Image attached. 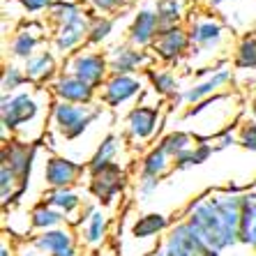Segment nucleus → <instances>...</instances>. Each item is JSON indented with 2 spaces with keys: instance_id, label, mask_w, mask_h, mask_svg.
Masks as SVG:
<instances>
[{
  "instance_id": "1",
  "label": "nucleus",
  "mask_w": 256,
  "mask_h": 256,
  "mask_svg": "<svg viewBox=\"0 0 256 256\" xmlns=\"http://www.w3.org/2000/svg\"><path fill=\"white\" fill-rule=\"evenodd\" d=\"M185 222L210 250H228L240 242L242 194L231 190L210 192L187 208Z\"/></svg>"
},
{
  "instance_id": "2",
  "label": "nucleus",
  "mask_w": 256,
  "mask_h": 256,
  "mask_svg": "<svg viewBox=\"0 0 256 256\" xmlns=\"http://www.w3.org/2000/svg\"><path fill=\"white\" fill-rule=\"evenodd\" d=\"M54 102L56 100L51 90L42 86L18 90L14 95H2V102H0L2 136L7 138V132H10L12 138L37 143V138L44 134V125L48 122Z\"/></svg>"
},
{
  "instance_id": "3",
  "label": "nucleus",
  "mask_w": 256,
  "mask_h": 256,
  "mask_svg": "<svg viewBox=\"0 0 256 256\" xmlns=\"http://www.w3.org/2000/svg\"><path fill=\"white\" fill-rule=\"evenodd\" d=\"M102 118V106H78L67 102H54L48 114V127L58 134L62 141H76L95 125V120Z\"/></svg>"
},
{
  "instance_id": "4",
  "label": "nucleus",
  "mask_w": 256,
  "mask_h": 256,
  "mask_svg": "<svg viewBox=\"0 0 256 256\" xmlns=\"http://www.w3.org/2000/svg\"><path fill=\"white\" fill-rule=\"evenodd\" d=\"M62 72L72 74V76L81 78L95 90H100L106 84V78L111 76V67H108V56L104 51L84 46L76 54H72L70 58L62 60Z\"/></svg>"
},
{
  "instance_id": "5",
  "label": "nucleus",
  "mask_w": 256,
  "mask_h": 256,
  "mask_svg": "<svg viewBox=\"0 0 256 256\" xmlns=\"http://www.w3.org/2000/svg\"><path fill=\"white\" fill-rule=\"evenodd\" d=\"M127 182H130V173L118 162L97 173H90L88 192L100 206H114L118 196H122V192L127 190Z\"/></svg>"
},
{
  "instance_id": "6",
  "label": "nucleus",
  "mask_w": 256,
  "mask_h": 256,
  "mask_svg": "<svg viewBox=\"0 0 256 256\" xmlns=\"http://www.w3.org/2000/svg\"><path fill=\"white\" fill-rule=\"evenodd\" d=\"M160 252L162 256H220V252L210 250L208 244L192 231V226L185 220L168 228Z\"/></svg>"
},
{
  "instance_id": "7",
  "label": "nucleus",
  "mask_w": 256,
  "mask_h": 256,
  "mask_svg": "<svg viewBox=\"0 0 256 256\" xmlns=\"http://www.w3.org/2000/svg\"><path fill=\"white\" fill-rule=\"evenodd\" d=\"M37 150L40 146L30 141H21V138H10L7 143H2V152H0V164H5L10 171L14 173L24 187V192L30 185V173L35 166Z\"/></svg>"
},
{
  "instance_id": "8",
  "label": "nucleus",
  "mask_w": 256,
  "mask_h": 256,
  "mask_svg": "<svg viewBox=\"0 0 256 256\" xmlns=\"http://www.w3.org/2000/svg\"><path fill=\"white\" fill-rule=\"evenodd\" d=\"M108 56V67L111 74H130L136 76L138 72H148L150 67H155V56L148 48H138L127 44H116L106 51Z\"/></svg>"
},
{
  "instance_id": "9",
  "label": "nucleus",
  "mask_w": 256,
  "mask_h": 256,
  "mask_svg": "<svg viewBox=\"0 0 256 256\" xmlns=\"http://www.w3.org/2000/svg\"><path fill=\"white\" fill-rule=\"evenodd\" d=\"M192 40H190V30L185 26H173V28L162 30L157 35L155 44H152V56L155 60L164 62V65H178L180 60L190 54Z\"/></svg>"
},
{
  "instance_id": "10",
  "label": "nucleus",
  "mask_w": 256,
  "mask_h": 256,
  "mask_svg": "<svg viewBox=\"0 0 256 256\" xmlns=\"http://www.w3.org/2000/svg\"><path fill=\"white\" fill-rule=\"evenodd\" d=\"M162 127V106L157 104H138L130 108L125 116V134L136 143H146L155 138Z\"/></svg>"
},
{
  "instance_id": "11",
  "label": "nucleus",
  "mask_w": 256,
  "mask_h": 256,
  "mask_svg": "<svg viewBox=\"0 0 256 256\" xmlns=\"http://www.w3.org/2000/svg\"><path fill=\"white\" fill-rule=\"evenodd\" d=\"M231 81H233V70H231V67L217 65L212 74L198 78L196 84H192L190 88L182 90L178 100L185 102V104H190V106H196V104L210 100V97L222 95V92L231 86Z\"/></svg>"
},
{
  "instance_id": "12",
  "label": "nucleus",
  "mask_w": 256,
  "mask_h": 256,
  "mask_svg": "<svg viewBox=\"0 0 256 256\" xmlns=\"http://www.w3.org/2000/svg\"><path fill=\"white\" fill-rule=\"evenodd\" d=\"M44 42H46V26L40 24V21H28V24H21L14 30L7 54L16 62H26L40 51Z\"/></svg>"
},
{
  "instance_id": "13",
  "label": "nucleus",
  "mask_w": 256,
  "mask_h": 256,
  "mask_svg": "<svg viewBox=\"0 0 256 256\" xmlns=\"http://www.w3.org/2000/svg\"><path fill=\"white\" fill-rule=\"evenodd\" d=\"M143 95V78L130 74H111L100 88V102L108 108H120L127 102Z\"/></svg>"
},
{
  "instance_id": "14",
  "label": "nucleus",
  "mask_w": 256,
  "mask_h": 256,
  "mask_svg": "<svg viewBox=\"0 0 256 256\" xmlns=\"http://www.w3.org/2000/svg\"><path fill=\"white\" fill-rule=\"evenodd\" d=\"M74 228L78 231L81 242L88 247H100L104 244L108 236V214L100 203H86V208L81 210Z\"/></svg>"
},
{
  "instance_id": "15",
  "label": "nucleus",
  "mask_w": 256,
  "mask_h": 256,
  "mask_svg": "<svg viewBox=\"0 0 256 256\" xmlns=\"http://www.w3.org/2000/svg\"><path fill=\"white\" fill-rule=\"evenodd\" d=\"M88 168L65 155H48L44 162V185L48 190H67L78 182Z\"/></svg>"
},
{
  "instance_id": "16",
  "label": "nucleus",
  "mask_w": 256,
  "mask_h": 256,
  "mask_svg": "<svg viewBox=\"0 0 256 256\" xmlns=\"http://www.w3.org/2000/svg\"><path fill=\"white\" fill-rule=\"evenodd\" d=\"M48 90H51L56 102H67V104H78V106H92L95 100L100 97V92L92 86L72 76L67 72H60L58 78L48 86Z\"/></svg>"
},
{
  "instance_id": "17",
  "label": "nucleus",
  "mask_w": 256,
  "mask_h": 256,
  "mask_svg": "<svg viewBox=\"0 0 256 256\" xmlns=\"http://www.w3.org/2000/svg\"><path fill=\"white\" fill-rule=\"evenodd\" d=\"M30 244L42 256H78L76 233L72 226H60L32 236Z\"/></svg>"
},
{
  "instance_id": "18",
  "label": "nucleus",
  "mask_w": 256,
  "mask_h": 256,
  "mask_svg": "<svg viewBox=\"0 0 256 256\" xmlns=\"http://www.w3.org/2000/svg\"><path fill=\"white\" fill-rule=\"evenodd\" d=\"M160 32H162V26H160L157 12L150 10V7H141L134 14V18H132L130 28H127V42L138 48H152Z\"/></svg>"
},
{
  "instance_id": "19",
  "label": "nucleus",
  "mask_w": 256,
  "mask_h": 256,
  "mask_svg": "<svg viewBox=\"0 0 256 256\" xmlns=\"http://www.w3.org/2000/svg\"><path fill=\"white\" fill-rule=\"evenodd\" d=\"M190 40H192V46H196L198 51L203 54H210V51H217L226 37V28L212 16H198L194 18L190 26Z\"/></svg>"
},
{
  "instance_id": "20",
  "label": "nucleus",
  "mask_w": 256,
  "mask_h": 256,
  "mask_svg": "<svg viewBox=\"0 0 256 256\" xmlns=\"http://www.w3.org/2000/svg\"><path fill=\"white\" fill-rule=\"evenodd\" d=\"M24 72H26V76H28L30 86H42V88H46V86H51L56 78H58V74L62 70H60V65H58V56H56L51 48H42V51H37L30 60H26Z\"/></svg>"
},
{
  "instance_id": "21",
  "label": "nucleus",
  "mask_w": 256,
  "mask_h": 256,
  "mask_svg": "<svg viewBox=\"0 0 256 256\" xmlns=\"http://www.w3.org/2000/svg\"><path fill=\"white\" fill-rule=\"evenodd\" d=\"M176 168V160L166 152V148L162 143H155L152 148L141 157L138 164V176L136 178H152V180H164L168 173Z\"/></svg>"
},
{
  "instance_id": "22",
  "label": "nucleus",
  "mask_w": 256,
  "mask_h": 256,
  "mask_svg": "<svg viewBox=\"0 0 256 256\" xmlns=\"http://www.w3.org/2000/svg\"><path fill=\"white\" fill-rule=\"evenodd\" d=\"M44 201H46L51 208L58 210L67 222H72V226L76 224L81 210L86 208L84 198H81V194H78L74 187H67V190H48Z\"/></svg>"
},
{
  "instance_id": "23",
  "label": "nucleus",
  "mask_w": 256,
  "mask_h": 256,
  "mask_svg": "<svg viewBox=\"0 0 256 256\" xmlns=\"http://www.w3.org/2000/svg\"><path fill=\"white\" fill-rule=\"evenodd\" d=\"M122 148V138L118 134H106L97 143L95 152L90 155V160L86 162V168H88V176L90 173H97L102 168L111 166V164H118V152Z\"/></svg>"
},
{
  "instance_id": "24",
  "label": "nucleus",
  "mask_w": 256,
  "mask_h": 256,
  "mask_svg": "<svg viewBox=\"0 0 256 256\" xmlns=\"http://www.w3.org/2000/svg\"><path fill=\"white\" fill-rule=\"evenodd\" d=\"M146 78H148L152 92L164 100H171V97H180V81L178 74L171 70V67H150L146 72Z\"/></svg>"
},
{
  "instance_id": "25",
  "label": "nucleus",
  "mask_w": 256,
  "mask_h": 256,
  "mask_svg": "<svg viewBox=\"0 0 256 256\" xmlns=\"http://www.w3.org/2000/svg\"><path fill=\"white\" fill-rule=\"evenodd\" d=\"M171 228V222H168L166 214L162 212H146L138 214L134 224H132V238L136 240H148V238H157L162 233H168Z\"/></svg>"
},
{
  "instance_id": "26",
  "label": "nucleus",
  "mask_w": 256,
  "mask_h": 256,
  "mask_svg": "<svg viewBox=\"0 0 256 256\" xmlns=\"http://www.w3.org/2000/svg\"><path fill=\"white\" fill-rule=\"evenodd\" d=\"M65 217L58 212L56 208H51L46 201H37L28 212V224H30V231H37V233H44V231H51V228H60L65 226Z\"/></svg>"
},
{
  "instance_id": "27",
  "label": "nucleus",
  "mask_w": 256,
  "mask_h": 256,
  "mask_svg": "<svg viewBox=\"0 0 256 256\" xmlns=\"http://www.w3.org/2000/svg\"><path fill=\"white\" fill-rule=\"evenodd\" d=\"M240 242L256 252V190L242 192V222H240Z\"/></svg>"
},
{
  "instance_id": "28",
  "label": "nucleus",
  "mask_w": 256,
  "mask_h": 256,
  "mask_svg": "<svg viewBox=\"0 0 256 256\" xmlns=\"http://www.w3.org/2000/svg\"><path fill=\"white\" fill-rule=\"evenodd\" d=\"M90 14L86 12L84 7L78 2H72V0H56L54 7L48 10V24L54 28H60V26L67 24H76V21H84Z\"/></svg>"
},
{
  "instance_id": "29",
  "label": "nucleus",
  "mask_w": 256,
  "mask_h": 256,
  "mask_svg": "<svg viewBox=\"0 0 256 256\" xmlns=\"http://www.w3.org/2000/svg\"><path fill=\"white\" fill-rule=\"evenodd\" d=\"M185 10H187L185 0H157L155 12L160 16L162 30L173 28V26H182L180 21L185 18Z\"/></svg>"
},
{
  "instance_id": "30",
  "label": "nucleus",
  "mask_w": 256,
  "mask_h": 256,
  "mask_svg": "<svg viewBox=\"0 0 256 256\" xmlns=\"http://www.w3.org/2000/svg\"><path fill=\"white\" fill-rule=\"evenodd\" d=\"M233 70H256V37L244 35L233 48Z\"/></svg>"
},
{
  "instance_id": "31",
  "label": "nucleus",
  "mask_w": 256,
  "mask_h": 256,
  "mask_svg": "<svg viewBox=\"0 0 256 256\" xmlns=\"http://www.w3.org/2000/svg\"><path fill=\"white\" fill-rule=\"evenodd\" d=\"M217 152L212 143L203 141V143H196L192 150H187L182 157L176 160V171H185V168H192V166H201L203 162H208L210 157Z\"/></svg>"
},
{
  "instance_id": "32",
  "label": "nucleus",
  "mask_w": 256,
  "mask_h": 256,
  "mask_svg": "<svg viewBox=\"0 0 256 256\" xmlns=\"http://www.w3.org/2000/svg\"><path fill=\"white\" fill-rule=\"evenodd\" d=\"M114 28H116V21L111 16H92L90 28H88V42H86V46L95 48V46L106 44L108 37L114 35Z\"/></svg>"
},
{
  "instance_id": "33",
  "label": "nucleus",
  "mask_w": 256,
  "mask_h": 256,
  "mask_svg": "<svg viewBox=\"0 0 256 256\" xmlns=\"http://www.w3.org/2000/svg\"><path fill=\"white\" fill-rule=\"evenodd\" d=\"M26 86H28V76H26L24 67H18L16 62H7L2 70V78H0L2 95H14L18 90H26Z\"/></svg>"
},
{
  "instance_id": "34",
  "label": "nucleus",
  "mask_w": 256,
  "mask_h": 256,
  "mask_svg": "<svg viewBox=\"0 0 256 256\" xmlns=\"http://www.w3.org/2000/svg\"><path fill=\"white\" fill-rule=\"evenodd\" d=\"M160 143L166 148V152L173 157V160L182 157L187 150H192L196 146V143H194V136H192L190 132H168L166 136L160 138Z\"/></svg>"
},
{
  "instance_id": "35",
  "label": "nucleus",
  "mask_w": 256,
  "mask_h": 256,
  "mask_svg": "<svg viewBox=\"0 0 256 256\" xmlns=\"http://www.w3.org/2000/svg\"><path fill=\"white\" fill-rule=\"evenodd\" d=\"M238 146L250 152H256V120H247L238 127Z\"/></svg>"
},
{
  "instance_id": "36",
  "label": "nucleus",
  "mask_w": 256,
  "mask_h": 256,
  "mask_svg": "<svg viewBox=\"0 0 256 256\" xmlns=\"http://www.w3.org/2000/svg\"><path fill=\"white\" fill-rule=\"evenodd\" d=\"M212 146L217 150H224L228 146H238V130L236 127H224L212 136Z\"/></svg>"
},
{
  "instance_id": "37",
  "label": "nucleus",
  "mask_w": 256,
  "mask_h": 256,
  "mask_svg": "<svg viewBox=\"0 0 256 256\" xmlns=\"http://www.w3.org/2000/svg\"><path fill=\"white\" fill-rule=\"evenodd\" d=\"M162 180H152V178H136V196L138 201H148L157 190H160Z\"/></svg>"
},
{
  "instance_id": "38",
  "label": "nucleus",
  "mask_w": 256,
  "mask_h": 256,
  "mask_svg": "<svg viewBox=\"0 0 256 256\" xmlns=\"http://www.w3.org/2000/svg\"><path fill=\"white\" fill-rule=\"evenodd\" d=\"M122 5H125V0H90V7H92L95 12H100V16L118 12Z\"/></svg>"
},
{
  "instance_id": "39",
  "label": "nucleus",
  "mask_w": 256,
  "mask_h": 256,
  "mask_svg": "<svg viewBox=\"0 0 256 256\" xmlns=\"http://www.w3.org/2000/svg\"><path fill=\"white\" fill-rule=\"evenodd\" d=\"M18 2L28 14H37V12H48L56 0H18Z\"/></svg>"
},
{
  "instance_id": "40",
  "label": "nucleus",
  "mask_w": 256,
  "mask_h": 256,
  "mask_svg": "<svg viewBox=\"0 0 256 256\" xmlns=\"http://www.w3.org/2000/svg\"><path fill=\"white\" fill-rule=\"evenodd\" d=\"M16 256H42V254H40V252H37L30 242H24V244H21V247L16 250Z\"/></svg>"
},
{
  "instance_id": "41",
  "label": "nucleus",
  "mask_w": 256,
  "mask_h": 256,
  "mask_svg": "<svg viewBox=\"0 0 256 256\" xmlns=\"http://www.w3.org/2000/svg\"><path fill=\"white\" fill-rule=\"evenodd\" d=\"M0 256H16V250L7 242V238H2V242H0Z\"/></svg>"
},
{
  "instance_id": "42",
  "label": "nucleus",
  "mask_w": 256,
  "mask_h": 256,
  "mask_svg": "<svg viewBox=\"0 0 256 256\" xmlns=\"http://www.w3.org/2000/svg\"><path fill=\"white\" fill-rule=\"evenodd\" d=\"M250 114H252V120H256V97L252 100V104H250Z\"/></svg>"
},
{
  "instance_id": "43",
  "label": "nucleus",
  "mask_w": 256,
  "mask_h": 256,
  "mask_svg": "<svg viewBox=\"0 0 256 256\" xmlns=\"http://www.w3.org/2000/svg\"><path fill=\"white\" fill-rule=\"evenodd\" d=\"M208 2H210L212 7H217V5H222V2H226V0H208Z\"/></svg>"
},
{
  "instance_id": "44",
  "label": "nucleus",
  "mask_w": 256,
  "mask_h": 256,
  "mask_svg": "<svg viewBox=\"0 0 256 256\" xmlns=\"http://www.w3.org/2000/svg\"><path fill=\"white\" fill-rule=\"evenodd\" d=\"M86 256H102V252H88Z\"/></svg>"
},
{
  "instance_id": "45",
  "label": "nucleus",
  "mask_w": 256,
  "mask_h": 256,
  "mask_svg": "<svg viewBox=\"0 0 256 256\" xmlns=\"http://www.w3.org/2000/svg\"><path fill=\"white\" fill-rule=\"evenodd\" d=\"M252 35H254V37H256V26H254V28H252Z\"/></svg>"
},
{
  "instance_id": "46",
  "label": "nucleus",
  "mask_w": 256,
  "mask_h": 256,
  "mask_svg": "<svg viewBox=\"0 0 256 256\" xmlns=\"http://www.w3.org/2000/svg\"><path fill=\"white\" fill-rule=\"evenodd\" d=\"M152 256H162V252H157V254H152Z\"/></svg>"
}]
</instances>
